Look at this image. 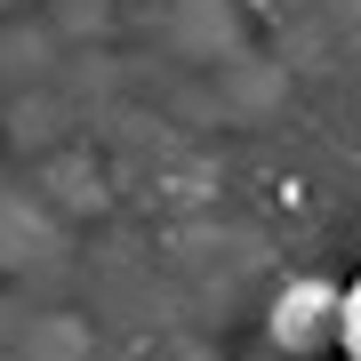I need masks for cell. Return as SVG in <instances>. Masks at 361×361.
Masks as SVG:
<instances>
[{
    "instance_id": "1",
    "label": "cell",
    "mask_w": 361,
    "mask_h": 361,
    "mask_svg": "<svg viewBox=\"0 0 361 361\" xmlns=\"http://www.w3.org/2000/svg\"><path fill=\"white\" fill-rule=\"evenodd\" d=\"M345 361H361V273H353V289H345Z\"/></svg>"
}]
</instances>
